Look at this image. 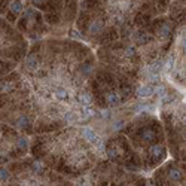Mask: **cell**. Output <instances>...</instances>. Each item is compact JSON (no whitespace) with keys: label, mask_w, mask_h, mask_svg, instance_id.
<instances>
[{"label":"cell","mask_w":186,"mask_h":186,"mask_svg":"<svg viewBox=\"0 0 186 186\" xmlns=\"http://www.w3.org/2000/svg\"><path fill=\"white\" fill-rule=\"evenodd\" d=\"M82 136H83V139H87L91 145H94V146H97L100 141H101L100 136L94 131L93 128H83V130H82Z\"/></svg>","instance_id":"6da1fadb"},{"label":"cell","mask_w":186,"mask_h":186,"mask_svg":"<svg viewBox=\"0 0 186 186\" xmlns=\"http://www.w3.org/2000/svg\"><path fill=\"white\" fill-rule=\"evenodd\" d=\"M155 89H156V88L153 87V85H149V83L141 85V87H139V89H137V97H140V98H147V97H150V95L155 93Z\"/></svg>","instance_id":"7a4b0ae2"},{"label":"cell","mask_w":186,"mask_h":186,"mask_svg":"<svg viewBox=\"0 0 186 186\" xmlns=\"http://www.w3.org/2000/svg\"><path fill=\"white\" fill-rule=\"evenodd\" d=\"M78 101L80 103V106H85V107L91 106V97H89L88 94H85V93H82V94L78 95Z\"/></svg>","instance_id":"3957f363"},{"label":"cell","mask_w":186,"mask_h":186,"mask_svg":"<svg viewBox=\"0 0 186 186\" xmlns=\"http://www.w3.org/2000/svg\"><path fill=\"white\" fill-rule=\"evenodd\" d=\"M55 98L60 100V101L67 100L69 98V93H67V89H64V88H58V89H55Z\"/></svg>","instance_id":"277c9868"},{"label":"cell","mask_w":186,"mask_h":186,"mask_svg":"<svg viewBox=\"0 0 186 186\" xmlns=\"http://www.w3.org/2000/svg\"><path fill=\"white\" fill-rule=\"evenodd\" d=\"M107 103L109 104H119V101H121V97H119V94H116V93H109L107 94Z\"/></svg>","instance_id":"5b68a950"},{"label":"cell","mask_w":186,"mask_h":186,"mask_svg":"<svg viewBox=\"0 0 186 186\" xmlns=\"http://www.w3.org/2000/svg\"><path fill=\"white\" fill-rule=\"evenodd\" d=\"M11 11H12L15 15H20L21 11H22V3L21 2H13V3H11Z\"/></svg>","instance_id":"8992f818"},{"label":"cell","mask_w":186,"mask_h":186,"mask_svg":"<svg viewBox=\"0 0 186 186\" xmlns=\"http://www.w3.org/2000/svg\"><path fill=\"white\" fill-rule=\"evenodd\" d=\"M150 155H152L153 158H160L161 155H162V147H161V146L150 147Z\"/></svg>","instance_id":"52a82bcc"},{"label":"cell","mask_w":186,"mask_h":186,"mask_svg":"<svg viewBox=\"0 0 186 186\" xmlns=\"http://www.w3.org/2000/svg\"><path fill=\"white\" fill-rule=\"evenodd\" d=\"M101 28H103V22H101V21H95V22L91 24V28H89V30H91L93 33H98Z\"/></svg>","instance_id":"ba28073f"},{"label":"cell","mask_w":186,"mask_h":186,"mask_svg":"<svg viewBox=\"0 0 186 186\" xmlns=\"http://www.w3.org/2000/svg\"><path fill=\"white\" fill-rule=\"evenodd\" d=\"M27 124H28V119H27L26 116H21L20 119L17 121V125H18V126H21V128H22V126H26Z\"/></svg>","instance_id":"9c48e42d"},{"label":"cell","mask_w":186,"mask_h":186,"mask_svg":"<svg viewBox=\"0 0 186 186\" xmlns=\"http://www.w3.org/2000/svg\"><path fill=\"white\" fill-rule=\"evenodd\" d=\"M171 179H174V180L182 179V173H180L179 170H174V171H171Z\"/></svg>","instance_id":"30bf717a"}]
</instances>
